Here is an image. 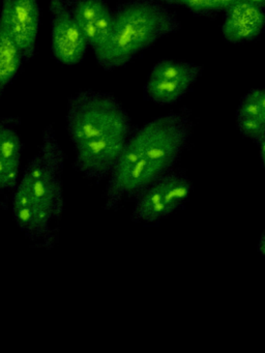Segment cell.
Returning <instances> with one entry per match:
<instances>
[{"mask_svg": "<svg viewBox=\"0 0 265 353\" xmlns=\"http://www.w3.org/2000/svg\"><path fill=\"white\" fill-rule=\"evenodd\" d=\"M51 49L56 61L74 65L84 59L87 44L66 0H50Z\"/></svg>", "mask_w": 265, "mask_h": 353, "instance_id": "7", "label": "cell"}, {"mask_svg": "<svg viewBox=\"0 0 265 353\" xmlns=\"http://www.w3.org/2000/svg\"><path fill=\"white\" fill-rule=\"evenodd\" d=\"M171 7L184 8L199 16H213L225 12L226 9L237 0H159Z\"/></svg>", "mask_w": 265, "mask_h": 353, "instance_id": "14", "label": "cell"}, {"mask_svg": "<svg viewBox=\"0 0 265 353\" xmlns=\"http://www.w3.org/2000/svg\"><path fill=\"white\" fill-rule=\"evenodd\" d=\"M20 123L14 117L0 119V214L8 210L20 179L23 150L18 132Z\"/></svg>", "mask_w": 265, "mask_h": 353, "instance_id": "8", "label": "cell"}, {"mask_svg": "<svg viewBox=\"0 0 265 353\" xmlns=\"http://www.w3.org/2000/svg\"><path fill=\"white\" fill-rule=\"evenodd\" d=\"M192 129L190 112L184 109L134 130L108 177L105 210H117L173 170L190 143Z\"/></svg>", "mask_w": 265, "mask_h": 353, "instance_id": "1", "label": "cell"}, {"mask_svg": "<svg viewBox=\"0 0 265 353\" xmlns=\"http://www.w3.org/2000/svg\"><path fill=\"white\" fill-rule=\"evenodd\" d=\"M202 67L186 61L163 59L155 63L143 90V98L159 105L178 102L202 74Z\"/></svg>", "mask_w": 265, "mask_h": 353, "instance_id": "6", "label": "cell"}, {"mask_svg": "<svg viewBox=\"0 0 265 353\" xmlns=\"http://www.w3.org/2000/svg\"><path fill=\"white\" fill-rule=\"evenodd\" d=\"M258 249L259 252H260L261 255H264V233H263L262 236H261Z\"/></svg>", "mask_w": 265, "mask_h": 353, "instance_id": "16", "label": "cell"}, {"mask_svg": "<svg viewBox=\"0 0 265 353\" xmlns=\"http://www.w3.org/2000/svg\"><path fill=\"white\" fill-rule=\"evenodd\" d=\"M180 26L175 14L159 0H124L113 11L109 41L95 59L106 71L117 69Z\"/></svg>", "mask_w": 265, "mask_h": 353, "instance_id": "4", "label": "cell"}, {"mask_svg": "<svg viewBox=\"0 0 265 353\" xmlns=\"http://www.w3.org/2000/svg\"><path fill=\"white\" fill-rule=\"evenodd\" d=\"M193 185L186 172L171 170L143 190L135 198L132 220L143 224H157L182 210L190 199Z\"/></svg>", "mask_w": 265, "mask_h": 353, "instance_id": "5", "label": "cell"}, {"mask_svg": "<svg viewBox=\"0 0 265 353\" xmlns=\"http://www.w3.org/2000/svg\"><path fill=\"white\" fill-rule=\"evenodd\" d=\"M66 129L76 150L75 167L88 181H105L132 135V121L107 92L83 90L68 99Z\"/></svg>", "mask_w": 265, "mask_h": 353, "instance_id": "2", "label": "cell"}, {"mask_svg": "<svg viewBox=\"0 0 265 353\" xmlns=\"http://www.w3.org/2000/svg\"><path fill=\"white\" fill-rule=\"evenodd\" d=\"M237 127L244 137L257 146L265 144V92L260 88L250 90L238 105Z\"/></svg>", "mask_w": 265, "mask_h": 353, "instance_id": "12", "label": "cell"}, {"mask_svg": "<svg viewBox=\"0 0 265 353\" xmlns=\"http://www.w3.org/2000/svg\"><path fill=\"white\" fill-rule=\"evenodd\" d=\"M0 16L6 20L26 61L37 48L41 9L37 0H1Z\"/></svg>", "mask_w": 265, "mask_h": 353, "instance_id": "9", "label": "cell"}, {"mask_svg": "<svg viewBox=\"0 0 265 353\" xmlns=\"http://www.w3.org/2000/svg\"><path fill=\"white\" fill-rule=\"evenodd\" d=\"M64 154L55 131L48 125L37 154L29 161L10 199L19 230L35 247L52 249L59 236L63 212Z\"/></svg>", "mask_w": 265, "mask_h": 353, "instance_id": "3", "label": "cell"}, {"mask_svg": "<svg viewBox=\"0 0 265 353\" xmlns=\"http://www.w3.org/2000/svg\"><path fill=\"white\" fill-rule=\"evenodd\" d=\"M24 61L22 50L17 44L6 20L0 16V98L18 76Z\"/></svg>", "mask_w": 265, "mask_h": 353, "instance_id": "13", "label": "cell"}, {"mask_svg": "<svg viewBox=\"0 0 265 353\" xmlns=\"http://www.w3.org/2000/svg\"><path fill=\"white\" fill-rule=\"evenodd\" d=\"M242 1L256 6V7L261 8V9H264L265 8V0H242Z\"/></svg>", "mask_w": 265, "mask_h": 353, "instance_id": "15", "label": "cell"}, {"mask_svg": "<svg viewBox=\"0 0 265 353\" xmlns=\"http://www.w3.org/2000/svg\"><path fill=\"white\" fill-rule=\"evenodd\" d=\"M88 46L97 55L111 34L113 11L105 0H66Z\"/></svg>", "mask_w": 265, "mask_h": 353, "instance_id": "10", "label": "cell"}, {"mask_svg": "<svg viewBox=\"0 0 265 353\" xmlns=\"http://www.w3.org/2000/svg\"><path fill=\"white\" fill-rule=\"evenodd\" d=\"M264 24V9L237 0L226 9L222 32L228 42L238 44L260 36Z\"/></svg>", "mask_w": 265, "mask_h": 353, "instance_id": "11", "label": "cell"}]
</instances>
